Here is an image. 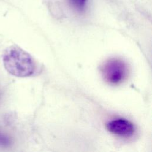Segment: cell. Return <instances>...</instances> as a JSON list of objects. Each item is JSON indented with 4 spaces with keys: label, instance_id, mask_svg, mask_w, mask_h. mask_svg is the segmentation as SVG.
Returning a JSON list of instances; mask_svg holds the SVG:
<instances>
[{
    "label": "cell",
    "instance_id": "obj_1",
    "mask_svg": "<svg viewBox=\"0 0 152 152\" xmlns=\"http://www.w3.org/2000/svg\"><path fill=\"white\" fill-rule=\"evenodd\" d=\"M2 61L5 69L17 77H30L36 68L33 58L17 46H11L5 50Z\"/></svg>",
    "mask_w": 152,
    "mask_h": 152
},
{
    "label": "cell",
    "instance_id": "obj_2",
    "mask_svg": "<svg viewBox=\"0 0 152 152\" xmlns=\"http://www.w3.org/2000/svg\"><path fill=\"white\" fill-rule=\"evenodd\" d=\"M101 73L106 82L118 84L122 83L128 76V68L124 61L113 58L107 59L102 64Z\"/></svg>",
    "mask_w": 152,
    "mask_h": 152
},
{
    "label": "cell",
    "instance_id": "obj_3",
    "mask_svg": "<svg viewBox=\"0 0 152 152\" xmlns=\"http://www.w3.org/2000/svg\"><path fill=\"white\" fill-rule=\"evenodd\" d=\"M106 128L112 134L122 137L131 136L135 131L134 125L130 121L125 119L110 121L106 124Z\"/></svg>",
    "mask_w": 152,
    "mask_h": 152
},
{
    "label": "cell",
    "instance_id": "obj_4",
    "mask_svg": "<svg viewBox=\"0 0 152 152\" xmlns=\"http://www.w3.org/2000/svg\"><path fill=\"white\" fill-rule=\"evenodd\" d=\"M71 5L77 10L82 11L86 5L87 0H69Z\"/></svg>",
    "mask_w": 152,
    "mask_h": 152
},
{
    "label": "cell",
    "instance_id": "obj_5",
    "mask_svg": "<svg viewBox=\"0 0 152 152\" xmlns=\"http://www.w3.org/2000/svg\"><path fill=\"white\" fill-rule=\"evenodd\" d=\"M11 144V139L5 134L0 132V147H7Z\"/></svg>",
    "mask_w": 152,
    "mask_h": 152
}]
</instances>
